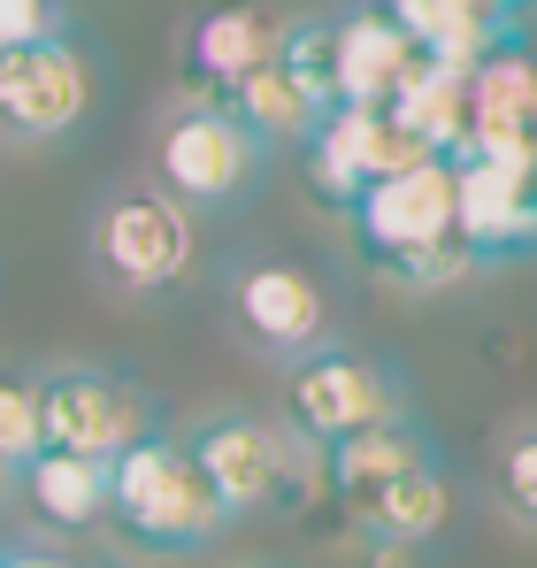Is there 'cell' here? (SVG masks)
Returning <instances> with one entry per match:
<instances>
[{
    "label": "cell",
    "mask_w": 537,
    "mask_h": 568,
    "mask_svg": "<svg viewBox=\"0 0 537 568\" xmlns=\"http://www.w3.org/2000/svg\"><path fill=\"white\" fill-rule=\"evenodd\" d=\"M300 162H307V185H315V200H323V207L354 215V200L376 185V178H392V170L423 162V139H415L392 108L338 100V108L315 123V139L300 146Z\"/></svg>",
    "instance_id": "8fae6325"
},
{
    "label": "cell",
    "mask_w": 537,
    "mask_h": 568,
    "mask_svg": "<svg viewBox=\"0 0 537 568\" xmlns=\"http://www.w3.org/2000/svg\"><path fill=\"white\" fill-rule=\"evenodd\" d=\"M331 62H338V100L384 108L423 62V47L392 23V8H346V16H331Z\"/></svg>",
    "instance_id": "5bb4252c"
},
{
    "label": "cell",
    "mask_w": 537,
    "mask_h": 568,
    "mask_svg": "<svg viewBox=\"0 0 537 568\" xmlns=\"http://www.w3.org/2000/svg\"><path fill=\"white\" fill-rule=\"evenodd\" d=\"M239 568H284V561H239Z\"/></svg>",
    "instance_id": "484cf974"
},
{
    "label": "cell",
    "mask_w": 537,
    "mask_h": 568,
    "mask_svg": "<svg viewBox=\"0 0 537 568\" xmlns=\"http://www.w3.org/2000/svg\"><path fill=\"white\" fill-rule=\"evenodd\" d=\"M108 530L139 554H200L231 530V515L215 507L207 476L192 462L184 430H146L139 446H123L108 462Z\"/></svg>",
    "instance_id": "3957f363"
},
{
    "label": "cell",
    "mask_w": 537,
    "mask_h": 568,
    "mask_svg": "<svg viewBox=\"0 0 537 568\" xmlns=\"http://www.w3.org/2000/svg\"><path fill=\"white\" fill-rule=\"evenodd\" d=\"M384 108L423 139V154H446V162H453V154H460V139H468V78L446 70V62H430V54L407 70V85L384 100Z\"/></svg>",
    "instance_id": "ac0fdd59"
},
{
    "label": "cell",
    "mask_w": 537,
    "mask_h": 568,
    "mask_svg": "<svg viewBox=\"0 0 537 568\" xmlns=\"http://www.w3.org/2000/svg\"><path fill=\"white\" fill-rule=\"evenodd\" d=\"M460 146H537V47L515 39L468 70V139Z\"/></svg>",
    "instance_id": "2e32d148"
},
{
    "label": "cell",
    "mask_w": 537,
    "mask_h": 568,
    "mask_svg": "<svg viewBox=\"0 0 537 568\" xmlns=\"http://www.w3.org/2000/svg\"><path fill=\"white\" fill-rule=\"evenodd\" d=\"M268 154H276V146H268L262 131L239 123L231 100L200 85L192 100H178V108L162 115V139H154V185L178 192L192 215H231V207L254 200Z\"/></svg>",
    "instance_id": "5b68a950"
},
{
    "label": "cell",
    "mask_w": 537,
    "mask_h": 568,
    "mask_svg": "<svg viewBox=\"0 0 537 568\" xmlns=\"http://www.w3.org/2000/svg\"><path fill=\"white\" fill-rule=\"evenodd\" d=\"M476 8L499 16V23H515V31H523V16H530V0H476Z\"/></svg>",
    "instance_id": "cb8c5ba5"
},
{
    "label": "cell",
    "mask_w": 537,
    "mask_h": 568,
    "mask_svg": "<svg viewBox=\"0 0 537 568\" xmlns=\"http://www.w3.org/2000/svg\"><path fill=\"white\" fill-rule=\"evenodd\" d=\"M223 100H231V115H239V123H254V131H262L268 146H307V139H315V123H323L315 93L284 70V54L262 62L254 78H239Z\"/></svg>",
    "instance_id": "d6986e66"
},
{
    "label": "cell",
    "mask_w": 537,
    "mask_h": 568,
    "mask_svg": "<svg viewBox=\"0 0 537 568\" xmlns=\"http://www.w3.org/2000/svg\"><path fill=\"white\" fill-rule=\"evenodd\" d=\"M85 262L115 300H162L192 277L200 231L192 207L162 185H115L85 223Z\"/></svg>",
    "instance_id": "8992f818"
},
{
    "label": "cell",
    "mask_w": 537,
    "mask_h": 568,
    "mask_svg": "<svg viewBox=\"0 0 537 568\" xmlns=\"http://www.w3.org/2000/svg\"><path fill=\"white\" fill-rule=\"evenodd\" d=\"M70 31V0H0V54Z\"/></svg>",
    "instance_id": "7402d4cb"
},
{
    "label": "cell",
    "mask_w": 537,
    "mask_h": 568,
    "mask_svg": "<svg viewBox=\"0 0 537 568\" xmlns=\"http://www.w3.org/2000/svg\"><path fill=\"white\" fill-rule=\"evenodd\" d=\"M231 315L276 362H307L331 346V292L292 262H246L231 277Z\"/></svg>",
    "instance_id": "7c38bea8"
},
{
    "label": "cell",
    "mask_w": 537,
    "mask_h": 568,
    "mask_svg": "<svg viewBox=\"0 0 537 568\" xmlns=\"http://www.w3.org/2000/svg\"><path fill=\"white\" fill-rule=\"evenodd\" d=\"M16 476H23V462H16V454H0V499H16Z\"/></svg>",
    "instance_id": "d4e9b609"
},
{
    "label": "cell",
    "mask_w": 537,
    "mask_h": 568,
    "mask_svg": "<svg viewBox=\"0 0 537 568\" xmlns=\"http://www.w3.org/2000/svg\"><path fill=\"white\" fill-rule=\"evenodd\" d=\"M284 39H292L284 16H268V8H254V0H231V8H207V16L192 23L184 62H192V78H200L207 93H231L239 78H254L262 62L284 54Z\"/></svg>",
    "instance_id": "9a60e30c"
},
{
    "label": "cell",
    "mask_w": 537,
    "mask_h": 568,
    "mask_svg": "<svg viewBox=\"0 0 537 568\" xmlns=\"http://www.w3.org/2000/svg\"><path fill=\"white\" fill-rule=\"evenodd\" d=\"M39 430H47V446L115 462L123 446H139L154 430V392L100 362H54V369H39Z\"/></svg>",
    "instance_id": "ba28073f"
},
{
    "label": "cell",
    "mask_w": 537,
    "mask_h": 568,
    "mask_svg": "<svg viewBox=\"0 0 537 568\" xmlns=\"http://www.w3.org/2000/svg\"><path fill=\"white\" fill-rule=\"evenodd\" d=\"M392 8V23L430 54V62H446V70H476L484 54H499V47H515L523 31L515 23H499V16H484L476 0H384Z\"/></svg>",
    "instance_id": "e0dca14e"
},
{
    "label": "cell",
    "mask_w": 537,
    "mask_h": 568,
    "mask_svg": "<svg viewBox=\"0 0 537 568\" xmlns=\"http://www.w3.org/2000/svg\"><path fill=\"white\" fill-rule=\"evenodd\" d=\"M16 499L31 507L39 530L54 538H92L108 530V462L92 454H70V446H39L23 476H16Z\"/></svg>",
    "instance_id": "4fadbf2b"
},
{
    "label": "cell",
    "mask_w": 537,
    "mask_h": 568,
    "mask_svg": "<svg viewBox=\"0 0 537 568\" xmlns=\"http://www.w3.org/2000/svg\"><path fill=\"white\" fill-rule=\"evenodd\" d=\"M0 568H92L78 554H39V546H0Z\"/></svg>",
    "instance_id": "603a6c76"
},
{
    "label": "cell",
    "mask_w": 537,
    "mask_h": 568,
    "mask_svg": "<svg viewBox=\"0 0 537 568\" xmlns=\"http://www.w3.org/2000/svg\"><path fill=\"white\" fill-rule=\"evenodd\" d=\"M354 239L361 262L399 292H446V284L476 277L484 262L460 246V192H453V162L423 154L354 200Z\"/></svg>",
    "instance_id": "7a4b0ae2"
},
{
    "label": "cell",
    "mask_w": 537,
    "mask_h": 568,
    "mask_svg": "<svg viewBox=\"0 0 537 568\" xmlns=\"http://www.w3.org/2000/svg\"><path fill=\"white\" fill-rule=\"evenodd\" d=\"M192 462L207 476L215 507L231 523H254V515H292L307 507V476H323V454L292 430V423H268L246 407H215L184 430Z\"/></svg>",
    "instance_id": "277c9868"
},
{
    "label": "cell",
    "mask_w": 537,
    "mask_h": 568,
    "mask_svg": "<svg viewBox=\"0 0 537 568\" xmlns=\"http://www.w3.org/2000/svg\"><path fill=\"white\" fill-rule=\"evenodd\" d=\"M323 491L346 507V523L368 546H415L423 554L453 515V484L430 454V438L415 430V415L323 446Z\"/></svg>",
    "instance_id": "6da1fadb"
},
{
    "label": "cell",
    "mask_w": 537,
    "mask_h": 568,
    "mask_svg": "<svg viewBox=\"0 0 537 568\" xmlns=\"http://www.w3.org/2000/svg\"><path fill=\"white\" fill-rule=\"evenodd\" d=\"M39 446H47V430H39V377L0 369V454L31 462Z\"/></svg>",
    "instance_id": "44dd1931"
},
{
    "label": "cell",
    "mask_w": 537,
    "mask_h": 568,
    "mask_svg": "<svg viewBox=\"0 0 537 568\" xmlns=\"http://www.w3.org/2000/svg\"><path fill=\"white\" fill-rule=\"evenodd\" d=\"M492 491H499V515L515 530L537 538V423H515L499 438V462H492Z\"/></svg>",
    "instance_id": "ffe728a7"
},
{
    "label": "cell",
    "mask_w": 537,
    "mask_h": 568,
    "mask_svg": "<svg viewBox=\"0 0 537 568\" xmlns=\"http://www.w3.org/2000/svg\"><path fill=\"white\" fill-rule=\"evenodd\" d=\"M92 54L62 31L39 47H8L0 54V146H62L92 123Z\"/></svg>",
    "instance_id": "52a82bcc"
},
{
    "label": "cell",
    "mask_w": 537,
    "mask_h": 568,
    "mask_svg": "<svg viewBox=\"0 0 537 568\" xmlns=\"http://www.w3.org/2000/svg\"><path fill=\"white\" fill-rule=\"evenodd\" d=\"M453 192H460V246L484 270L537 254V146H460Z\"/></svg>",
    "instance_id": "30bf717a"
},
{
    "label": "cell",
    "mask_w": 537,
    "mask_h": 568,
    "mask_svg": "<svg viewBox=\"0 0 537 568\" xmlns=\"http://www.w3.org/2000/svg\"><path fill=\"white\" fill-rule=\"evenodd\" d=\"M284 423L323 454L354 430H376V423H407V392L384 362H368L354 346H323L307 362H292V392H284Z\"/></svg>",
    "instance_id": "9c48e42d"
}]
</instances>
